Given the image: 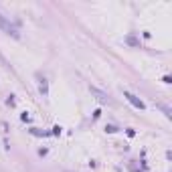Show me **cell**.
<instances>
[{
  "label": "cell",
  "mask_w": 172,
  "mask_h": 172,
  "mask_svg": "<svg viewBox=\"0 0 172 172\" xmlns=\"http://www.w3.org/2000/svg\"><path fill=\"white\" fill-rule=\"evenodd\" d=\"M0 29H2V31H6L8 35H12L14 39L18 37V31H16V26H12V24H10V22H8V20L2 16V14H0Z\"/></svg>",
  "instance_id": "cell-1"
},
{
  "label": "cell",
  "mask_w": 172,
  "mask_h": 172,
  "mask_svg": "<svg viewBox=\"0 0 172 172\" xmlns=\"http://www.w3.org/2000/svg\"><path fill=\"white\" fill-rule=\"evenodd\" d=\"M124 97L128 99V101L134 105V107H138V109H144V107H146V103H144L140 97H136L134 93H130V91H124Z\"/></svg>",
  "instance_id": "cell-2"
},
{
  "label": "cell",
  "mask_w": 172,
  "mask_h": 172,
  "mask_svg": "<svg viewBox=\"0 0 172 172\" xmlns=\"http://www.w3.org/2000/svg\"><path fill=\"white\" fill-rule=\"evenodd\" d=\"M89 91H91V95H95V97H97L99 101H103V103H105V101H109V99H107V93L99 91L97 87H89Z\"/></svg>",
  "instance_id": "cell-3"
},
{
  "label": "cell",
  "mask_w": 172,
  "mask_h": 172,
  "mask_svg": "<svg viewBox=\"0 0 172 172\" xmlns=\"http://www.w3.org/2000/svg\"><path fill=\"white\" fill-rule=\"evenodd\" d=\"M33 136H43V138H47V136H51V132H47V130H39V128H31L29 130Z\"/></svg>",
  "instance_id": "cell-4"
},
{
  "label": "cell",
  "mask_w": 172,
  "mask_h": 172,
  "mask_svg": "<svg viewBox=\"0 0 172 172\" xmlns=\"http://www.w3.org/2000/svg\"><path fill=\"white\" fill-rule=\"evenodd\" d=\"M59 134H61V128H59V126H55V128L51 130V136H59Z\"/></svg>",
  "instance_id": "cell-5"
},
{
  "label": "cell",
  "mask_w": 172,
  "mask_h": 172,
  "mask_svg": "<svg viewBox=\"0 0 172 172\" xmlns=\"http://www.w3.org/2000/svg\"><path fill=\"white\" fill-rule=\"evenodd\" d=\"M160 109H162V111H164V116H166V118H170V109H168V107H166V105H160Z\"/></svg>",
  "instance_id": "cell-6"
},
{
  "label": "cell",
  "mask_w": 172,
  "mask_h": 172,
  "mask_svg": "<svg viewBox=\"0 0 172 172\" xmlns=\"http://www.w3.org/2000/svg\"><path fill=\"white\" fill-rule=\"evenodd\" d=\"M41 93L47 95V81H45V79H43V83H41Z\"/></svg>",
  "instance_id": "cell-7"
},
{
  "label": "cell",
  "mask_w": 172,
  "mask_h": 172,
  "mask_svg": "<svg viewBox=\"0 0 172 172\" xmlns=\"http://www.w3.org/2000/svg\"><path fill=\"white\" fill-rule=\"evenodd\" d=\"M20 120H22V122H31V116H29V114H22Z\"/></svg>",
  "instance_id": "cell-8"
},
{
  "label": "cell",
  "mask_w": 172,
  "mask_h": 172,
  "mask_svg": "<svg viewBox=\"0 0 172 172\" xmlns=\"http://www.w3.org/2000/svg\"><path fill=\"white\" fill-rule=\"evenodd\" d=\"M105 130H107L109 134H114V132H118V128H116V126H107V128H105Z\"/></svg>",
  "instance_id": "cell-9"
},
{
  "label": "cell",
  "mask_w": 172,
  "mask_h": 172,
  "mask_svg": "<svg viewBox=\"0 0 172 172\" xmlns=\"http://www.w3.org/2000/svg\"><path fill=\"white\" fill-rule=\"evenodd\" d=\"M164 83H172V79H170V75H164V79H162Z\"/></svg>",
  "instance_id": "cell-10"
}]
</instances>
